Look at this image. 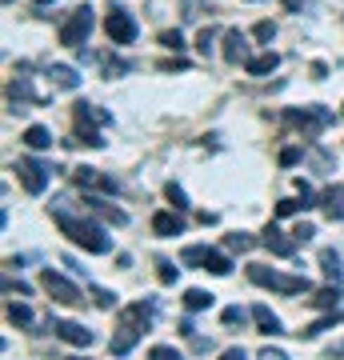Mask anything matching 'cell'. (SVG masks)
<instances>
[{
  "mask_svg": "<svg viewBox=\"0 0 344 360\" xmlns=\"http://www.w3.org/2000/svg\"><path fill=\"white\" fill-rule=\"evenodd\" d=\"M4 4H13V0H4Z\"/></svg>",
  "mask_w": 344,
  "mask_h": 360,
  "instance_id": "cell-46",
  "label": "cell"
},
{
  "mask_svg": "<svg viewBox=\"0 0 344 360\" xmlns=\"http://www.w3.org/2000/svg\"><path fill=\"white\" fill-rule=\"evenodd\" d=\"M72 360H84V356H72Z\"/></svg>",
  "mask_w": 344,
  "mask_h": 360,
  "instance_id": "cell-45",
  "label": "cell"
},
{
  "mask_svg": "<svg viewBox=\"0 0 344 360\" xmlns=\"http://www.w3.org/2000/svg\"><path fill=\"white\" fill-rule=\"evenodd\" d=\"M340 321H344V312H329L324 321L308 324V328H305V333H300V336H320V333H324V328H332V324H340Z\"/></svg>",
  "mask_w": 344,
  "mask_h": 360,
  "instance_id": "cell-28",
  "label": "cell"
},
{
  "mask_svg": "<svg viewBox=\"0 0 344 360\" xmlns=\"http://www.w3.org/2000/svg\"><path fill=\"white\" fill-rule=\"evenodd\" d=\"M204 272H212V276H229V272H232V260L224 257V252H208V260H204Z\"/></svg>",
  "mask_w": 344,
  "mask_h": 360,
  "instance_id": "cell-25",
  "label": "cell"
},
{
  "mask_svg": "<svg viewBox=\"0 0 344 360\" xmlns=\"http://www.w3.org/2000/svg\"><path fill=\"white\" fill-rule=\"evenodd\" d=\"M49 77L56 89H77L80 84V72L77 68H68V65H49Z\"/></svg>",
  "mask_w": 344,
  "mask_h": 360,
  "instance_id": "cell-17",
  "label": "cell"
},
{
  "mask_svg": "<svg viewBox=\"0 0 344 360\" xmlns=\"http://www.w3.org/2000/svg\"><path fill=\"white\" fill-rule=\"evenodd\" d=\"M153 316H156V300H153V296H144V300H136V304H128V309L120 312V324L136 328V333H144V328L153 324Z\"/></svg>",
  "mask_w": 344,
  "mask_h": 360,
  "instance_id": "cell-9",
  "label": "cell"
},
{
  "mask_svg": "<svg viewBox=\"0 0 344 360\" xmlns=\"http://www.w3.org/2000/svg\"><path fill=\"white\" fill-rule=\"evenodd\" d=\"M284 120L296 124V129H305V136H312V132H320L332 120V112H324L320 104H312V108H293V112H284Z\"/></svg>",
  "mask_w": 344,
  "mask_h": 360,
  "instance_id": "cell-7",
  "label": "cell"
},
{
  "mask_svg": "<svg viewBox=\"0 0 344 360\" xmlns=\"http://www.w3.org/2000/svg\"><path fill=\"white\" fill-rule=\"evenodd\" d=\"M156 276H160V284H177L180 269L172 264V260H156Z\"/></svg>",
  "mask_w": 344,
  "mask_h": 360,
  "instance_id": "cell-31",
  "label": "cell"
},
{
  "mask_svg": "<svg viewBox=\"0 0 344 360\" xmlns=\"http://www.w3.org/2000/svg\"><path fill=\"white\" fill-rule=\"evenodd\" d=\"M72 120H77V132L80 129H101V124L113 120V112H104L96 104H77V108H72Z\"/></svg>",
  "mask_w": 344,
  "mask_h": 360,
  "instance_id": "cell-12",
  "label": "cell"
},
{
  "mask_svg": "<svg viewBox=\"0 0 344 360\" xmlns=\"http://www.w3.org/2000/svg\"><path fill=\"white\" fill-rule=\"evenodd\" d=\"M317 200H320V208H324V217H332V220L344 217V184H329Z\"/></svg>",
  "mask_w": 344,
  "mask_h": 360,
  "instance_id": "cell-14",
  "label": "cell"
},
{
  "mask_svg": "<svg viewBox=\"0 0 344 360\" xmlns=\"http://www.w3.org/2000/svg\"><path fill=\"white\" fill-rule=\"evenodd\" d=\"M37 4H52V0H37Z\"/></svg>",
  "mask_w": 344,
  "mask_h": 360,
  "instance_id": "cell-44",
  "label": "cell"
},
{
  "mask_svg": "<svg viewBox=\"0 0 344 360\" xmlns=\"http://www.w3.org/2000/svg\"><path fill=\"white\" fill-rule=\"evenodd\" d=\"M56 217V224H60V232L72 240V245H80L84 252H96V257H104L108 248H113V240H108V232L101 229V224H92V220H77V217H68L64 208H56L52 212Z\"/></svg>",
  "mask_w": 344,
  "mask_h": 360,
  "instance_id": "cell-1",
  "label": "cell"
},
{
  "mask_svg": "<svg viewBox=\"0 0 344 360\" xmlns=\"http://www.w3.org/2000/svg\"><path fill=\"white\" fill-rule=\"evenodd\" d=\"M25 144L32 148V153H44L52 144V132H49V124H32V129H25Z\"/></svg>",
  "mask_w": 344,
  "mask_h": 360,
  "instance_id": "cell-19",
  "label": "cell"
},
{
  "mask_svg": "<svg viewBox=\"0 0 344 360\" xmlns=\"http://www.w3.org/2000/svg\"><path fill=\"white\" fill-rule=\"evenodd\" d=\"M212 300H217L212 292H204V288H189V292H184V309H189V312H204V309H212Z\"/></svg>",
  "mask_w": 344,
  "mask_h": 360,
  "instance_id": "cell-23",
  "label": "cell"
},
{
  "mask_svg": "<svg viewBox=\"0 0 344 360\" xmlns=\"http://www.w3.org/2000/svg\"><path fill=\"white\" fill-rule=\"evenodd\" d=\"M300 160V148H284L281 153V165H296Z\"/></svg>",
  "mask_w": 344,
  "mask_h": 360,
  "instance_id": "cell-41",
  "label": "cell"
},
{
  "mask_svg": "<svg viewBox=\"0 0 344 360\" xmlns=\"http://www.w3.org/2000/svg\"><path fill=\"white\" fill-rule=\"evenodd\" d=\"M244 56H248V37H244L241 28H229L224 32V60L229 65H241Z\"/></svg>",
  "mask_w": 344,
  "mask_h": 360,
  "instance_id": "cell-13",
  "label": "cell"
},
{
  "mask_svg": "<svg viewBox=\"0 0 344 360\" xmlns=\"http://www.w3.org/2000/svg\"><path fill=\"white\" fill-rule=\"evenodd\" d=\"M89 296H92V304H96V309H113V304H116V292H108V288H101V284H92Z\"/></svg>",
  "mask_w": 344,
  "mask_h": 360,
  "instance_id": "cell-29",
  "label": "cell"
},
{
  "mask_svg": "<svg viewBox=\"0 0 344 360\" xmlns=\"http://www.w3.org/2000/svg\"><path fill=\"white\" fill-rule=\"evenodd\" d=\"M253 37L256 40H272V37H276V25H272V20H260V25L253 28Z\"/></svg>",
  "mask_w": 344,
  "mask_h": 360,
  "instance_id": "cell-38",
  "label": "cell"
},
{
  "mask_svg": "<svg viewBox=\"0 0 344 360\" xmlns=\"http://www.w3.org/2000/svg\"><path fill=\"white\" fill-rule=\"evenodd\" d=\"M340 112H344V108H340Z\"/></svg>",
  "mask_w": 344,
  "mask_h": 360,
  "instance_id": "cell-47",
  "label": "cell"
},
{
  "mask_svg": "<svg viewBox=\"0 0 344 360\" xmlns=\"http://www.w3.org/2000/svg\"><path fill=\"white\" fill-rule=\"evenodd\" d=\"M260 245H265V248H272L276 257H296V248H300V245H296V236H293V232L284 236V232L276 229V224H268V229H265V236H260Z\"/></svg>",
  "mask_w": 344,
  "mask_h": 360,
  "instance_id": "cell-10",
  "label": "cell"
},
{
  "mask_svg": "<svg viewBox=\"0 0 344 360\" xmlns=\"http://www.w3.org/2000/svg\"><path fill=\"white\" fill-rule=\"evenodd\" d=\"M336 300H340V284H324V288H317V292H312V300H308V304H312V309H336Z\"/></svg>",
  "mask_w": 344,
  "mask_h": 360,
  "instance_id": "cell-18",
  "label": "cell"
},
{
  "mask_svg": "<svg viewBox=\"0 0 344 360\" xmlns=\"http://www.w3.org/2000/svg\"><path fill=\"white\" fill-rule=\"evenodd\" d=\"M8 321L28 328V324H32V309H28V304H8Z\"/></svg>",
  "mask_w": 344,
  "mask_h": 360,
  "instance_id": "cell-30",
  "label": "cell"
},
{
  "mask_svg": "<svg viewBox=\"0 0 344 360\" xmlns=\"http://www.w3.org/2000/svg\"><path fill=\"white\" fill-rule=\"evenodd\" d=\"M148 360H184V356H180L177 348H168V345H153L148 348Z\"/></svg>",
  "mask_w": 344,
  "mask_h": 360,
  "instance_id": "cell-33",
  "label": "cell"
},
{
  "mask_svg": "<svg viewBox=\"0 0 344 360\" xmlns=\"http://www.w3.org/2000/svg\"><path fill=\"white\" fill-rule=\"evenodd\" d=\"M16 176H20V184H25V193L40 196L44 188H49L52 168L40 165V160H32V156H20V160H16Z\"/></svg>",
  "mask_w": 344,
  "mask_h": 360,
  "instance_id": "cell-3",
  "label": "cell"
},
{
  "mask_svg": "<svg viewBox=\"0 0 344 360\" xmlns=\"http://www.w3.org/2000/svg\"><path fill=\"white\" fill-rule=\"evenodd\" d=\"M212 40H217V32H212V28H200V37H196V49L208 56V52H212Z\"/></svg>",
  "mask_w": 344,
  "mask_h": 360,
  "instance_id": "cell-37",
  "label": "cell"
},
{
  "mask_svg": "<svg viewBox=\"0 0 344 360\" xmlns=\"http://www.w3.org/2000/svg\"><path fill=\"white\" fill-rule=\"evenodd\" d=\"M72 184L77 188H92V193H116V180L108 172H101V168H89V165L72 168Z\"/></svg>",
  "mask_w": 344,
  "mask_h": 360,
  "instance_id": "cell-8",
  "label": "cell"
},
{
  "mask_svg": "<svg viewBox=\"0 0 344 360\" xmlns=\"http://www.w3.org/2000/svg\"><path fill=\"white\" fill-rule=\"evenodd\" d=\"M89 32H92V8H89V4H80L77 13L68 16V25L60 28V44H68V49H80V44L89 40Z\"/></svg>",
  "mask_w": 344,
  "mask_h": 360,
  "instance_id": "cell-6",
  "label": "cell"
},
{
  "mask_svg": "<svg viewBox=\"0 0 344 360\" xmlns=\"http://www.w3.org/2000/svg\"><path fill=\"white\" fill-rule=\"evenodd\" d=\"M312 200H317V196H300V200H296V196H284L281 205H276V217H296L300 208H312Z\"/></svg>",
  "mask_w": 344,
  "mask_h": 360,
  "instance_id": "cell-24",
  "label": "cell"
},
{
  "mask_svg": "<svg viewBox=\"0 0 344 360\" xmlns=\"http://www.w3.org/2000/svg\"><path fill=\"white\" fill-rule=\"evenodd\" d=\"M248 281L260 284V288H272V292H284V296L308 292V281H300V276H281V272H272L268 264H248Z\"/></svg>",
  "mask_w": 344,
  "mask_h": 360,
  "instance_id": "cell-2",
  "label": "cell"
},
{
  "mask_svg": "<svg viewBox=\"0 0 344 360\" xmlns=\"http://www.w3.org/2000/svg\"><path fill=\"white\" fill-rule=\"evenodd\" d=\"M300 4H305V0H284V8H293V13L300 8Z\"/></svg>",
  "mask_w": 344,
  "mask_h": 360,
  "instance_id": "cell-43",
  "label": "cell"
},
{
  "mask_svg": "<svg viewBox=\"0 0 344 360\" xmlns=\"http://www.w3.org/2000/svg\"><path fill=\"white\" fill-rule=\"evenodd\" d=\"M153 232H156V236H177V232H180V217H177V212H156V217H153Z\"/></svg>",
  "mask_w": 344,
  "mask_h": 360,
  "instance_id": "cell-22",
  "label": "cell"
},
{
  "mask_svg": "<svg viewBox=\"0 0 344 360\" xmlns=\"http://www.w3.org/2000/svg\"><path fill=\"white\" fill-rule=\"evenodd\" d=\"M160 44H165V49H172V52H180V49H184V37H180L177 28H168V32H160Z\"/></svg>",
  "mask_w": 344,
  "mask_h": 360,
  "instance_id": "cell-34",
  "label": "cell"
},
{
  "mask_svg": "<svg viewBox=\"0 0 344 360\" xmlns=\"http://www.w3.org/2000/svg\"><path fill=\"white\" fill-rule=\"evenodd\" d=\"M293 236H296V245H308V240L317 236V224H296Z\"/></svg>",
  "mask_w": 344,
  "mask_h": 360,
  "instance_id": "cell-36",
  "label": "cell"
},
{
  "mask_svg": "<svg viewBox=\"0 0 344 360\" xmlns=\"http://www.w3.org/2000/svg\"><path fill=\"white\" fill-rule=\"evenodd\" d=\"M40 288H44V292H49L52 300H56V304H80V300H84L77 284H72V281H64L60 272H52V269L40 272Z\"/></svg>",
  "mask_w": 344,
  "mask_h": 360,
  "instance_id": "cell-5",
  "label": "cell"
},
{
  "mask_svg": "<svg viewBox=\"0 0 344 360\" xmlns=\"http://www.w3.org/2000/svg\"><path fill=\"white\" fill-rule=\"evenodd\" d=\"M104 32H108V40H113V44H132V40H136V20H132V13H128V8L113 4V8H108V16H104Z\"/></svg>",
  "mask_w": 344,
  "mask_h": 360,
  "instance_id": "cell-4",
  "label": "cell"
},
{
  "mask_svg": "<svg viewBox=\"0 0 344 360\" xmlns=\"http://www.w3.org/2000/svg\"><path fill=\"white\" fill-rule=\"evenodd\" d=\"M220 321L232 328V324H244V312H241V309H224V316H220Z\"/></svg>",
  "mask_w": 344,
  "mask_h": 360,
  "instance_id": "cell-39",
  "label": "cell"
},
{
  "mask_svg": "<svg viewBox=\"0 0 344 360\" xmlns=\"http://www.w3.org/2000/svg\"><path fill=\"white\" fill-rule=\"evenodd\" d=\"M220 360H248V352H244V348H224Z\"/></svg>",
  "mask_w": 344,
  "mask_h": 360,
  "instance_id": "cell-40",
  "label": "cell"
},
{
  "mask_svg": "<svg viewBox=\"0 0 344 360\" xmlns=\"http://www.w3.org/2000/svg\"><path fill=\"white\" fill-rule=\"evenodd\" d=\"M260 360H288V356H284V352H276V348H265V352H260Z\"/></svg>",
  "mask_w": 344,
  "mask_h": 360,
  "instance_id": "cell-42",
  "label": "cell"
},
{
  "mask_svg": "<svg viewBox=\"0 0 344 360\" xmlns=\"http://www.w3.org/2000/svg\"><path fill=\"white\" fill-rule=\"evenodd\" d=\"M8 101H13V112H25L20 104H40V96L32 92L28 77H20V80H13V84H8Z\"/></svg>",
  "mask_w": 344,
  "mask_h": 360,
  "instance_id": "cell-15",
  "label": "cell"
},
{
  "mask_svg": "<svg viewBox=\"0 0 344 360\" xmlns=\"http://www.w3.org/2000/svg\"><path fill=\"white\" fill-rule=\"evenodd\" d=\"M96 212H101L104 220H113V224H125V212H120V208H113V205H96Z\"/></svg>",
  "mask_w": 344,
  "mask_h": 360,
  "instance_id": "cell-35",
  "label": "cell"
},
{
  "mask_svg": "<svg viewBox=\"0 0 344 360\" xmlns=\"http://www.w3.org/2000/svg\"><path fill=\"white\" fill-rule=\"evenodd\" d=\"M165 196L177 205V212H184V208H189V196H184V188H180V184H165Z\"/></svg>",
  "mask_w": 344,
  "mask_h": 360,
  "instance_id": "cell-32",
  "label": "cell"
},
{
  "mask_svg": "<svg viewBox=\"0 0 344 360\" xmlns=\"http://www.w3.org/2000/svg\"><path fill=\"white\" fill-rule=\"evenodd\" d=\"M276 65H281V56H276V52L253 56V60H248V77H268V72H276Z\"/></svg>",
  "mask_w": 344,
  "mask_h": 360,
  "instance_id": "cell-21",
  "label": "cell"
},
{
  "mask_svg": "<svg viewBox=\"0 0 344 360\" xmlns=\"http://www.w3.org/2000/svg\"><path fill=\"white\" fill-rule=\"evenodd\" d=\"M224 245H229L232 252H253L256 240L248 236V232H229V236H224Z\"/></svg>",
  "mask_w": 344,
  "mask_h": 360,
  "instance_id": "cell-26",
  "label": "cell"
},
{
  "mask_svg": "<svg viewBox=\"0 0 344 360\" xmlns=\"http://www.w3.org/2000/svg\"><path fill=\"white\" fill-rule=\"evenodd\" d=\"M253 316H256V328H260L265 336L284 333V328H281V316H276V312L268 309V304H256V309H253Z\"/></svg>",
  "mask_w": 344,
  "mask_h": 360,
  "instance_id": "cell-16",
  "label": "cell"
},
{
  "mask_svg": "<svg viewBox=\"0 0 344 360\" xmlns=\"http://www.w3.org/2000/svg\"><path fill=\"white\" fill-rule=\"evenodd\" d=\"M52 328H56V336H60V340H68V345H77V348H89L92 340H96V336L89 333V328H84V324H77V321H49Z\"/></svg>",
  "mask_w": 344,
  "mask_h": 360,
  "instance_id": "cell-11",
  "label": "cell"
},
{
  "mask_svg": "<svg viewBox=\"0 0 344 360\" xmlns=\"http://www.w3.org/2000/svg\"><path fill=\"white\" fill-rule=\"evenodd\" d=\"M320 269H324V276H329L332 284H340V276H344L340 252H336V248H324V252H320Z\"/></svg>",
  "mask_w": 344,
  "mask_h": 360,
  "instance_id": "cell-20",
  "label": "cell"
},
{
  "mask_svg": "<svg viewBox=\"0 0 344 360\" xmlns=\"http://www.w3.org/2000/svg\"><path fill=\"white\" fill-rule=\"evenodd\" d=\"M180 260H184V264H192V269H196V264L204 269V260H208V248H204V245H189L184 252H180Z\"/></svg>",
  "mask_w": 344,
  "mask_h": 360,
  "instance_id": "cell-27",
  "label": "cell"
}]
</instances>
